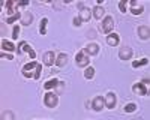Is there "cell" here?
<instances>
[{"label": "cell", "mask_w": 150, "mask_h": 120, "mask_svg": "<svg viewBox=\"0 0 150 120\" xmlns=\"http://www.w3.org/2000/svg\"><path fill=\"white\" fill-rule=\"evenodd\" d=\"M59 102V96L57 93H53V92H47L44 95V104L48 107V108H54Z\"/></svg>", "instance_id": "7a4b0ae2"}, {"label": "cell", "mask_w": 150, "mask_h": 120, "mask_svg": "<svg viewBox=\"0 0 150 120\" xmlns=\"http://www.w3.org/2000/svg\"><path fill=\"white\" fill-rule=\"evenodd\" d=\"M119 42H120V36H119L117 33H112V32H111V33L107 36V44H108V45H111V47H117Z\"/></svg>", "instance_id": "9c48e42d"}, {"label": "cell", "mask_w": 150, "mask_h": 120, "mask_svg": "<svg viewBox=\"0 0 150 120\" xmlns=\"http://www.w3.org/2000/svg\"><path fill=\"white\" fill-rule=\"evenodd\" d=\"M21 15H23V12H17L15 15H12V17H8V18H6V23H8V24H12V23H15L17 20H21Z\"/></svg>", "instance_id": "d4e9b609"}, {"label": "cell", "mask_w": 150, "mask_h": 120, "mask_svg": "<svg viewBox=\"0 0 150 120\" xmlns=\"http://www.w3.org/2000/svg\"><path fill=\"white\" fill-rule=\"evenodd\" d=\"M125 113H134L135 110H137V104H134V102H131V104H126L125 105Z\"/></svg>", "instance_id": "484cf974"}, {"label": "cell", "mask_w": 150, "mask_h": 120, "mask_svg": "<svg viewBox=\"0 0 150 120\" xmlns=\"http://www.w3.org/2000/svg\"><path fill=\"white\" fill-rule=\"evenodd\" d=\"M119 57L122 60H129L132 57V50L129 47H125V48H120V51H119Z\"/></svg>", "instance_id": "30bf717a"}, {"label": "cell", "mask_w": 150, "mask_h": 120, "mask_svg": "<svg viewBox=\"0 0 150 120\" xmlns=\"http://www.w3.org/2000/svg\"><path fill=\"white\" fill-rule=\"evenodd\" d=\"M0 57L5 59V60H12V59H14V57H12V54H6V53H3V51H2V54H0Z\"/></svg>", "instance_id": "4dcf8cb0"}, {"label": "cell", "mask_w": 150, "mask_h": 120, "mask_svg": "<svg viewBox=\"0 0 150 120\" xmlns=\"http://www.w3.org/2000/svg\"><path fill=\"white\" fill-rule=\"evenodd\" d=\"M81 23H83V20L80 18V15L74 18V26H75V27H80V26H81Z\"/></svg>", "instance_id": "f546056e"}, {"label": "cell", "mask_w": 150, "mask_h": 120, "mask_svg": "<svg viewBox=\"0 0 150 120\" xmlns=\"http://www.w3.org/2000/svg\"><path fill=\"white\" fill-rule=\"evenodd\" d=\"M90 105H92V108L95 111H101V110H104V107H105V104H104V98L102 96H96V98H93V101L90 102Z\"/></svg>", "instance_id": "8992f818"}, {"label": "cell", "mask_w": 150, "mask_h": 120, "mask_svg": "<svg viewBox=\"0 0 150 120\" xmlns=\"http://www.w3.org/2000/svg\"><path fill=\"white\" fill-rule=\"evenodd\" d=\"M112 27H114V20H112V17H105L104 21H102V32L110 35L112 32Z\"/></svg>", "instance_id": "277c9868"}, {"label": "cell", "mask_w": 150, "mask_h": 120, "mask_svg": "<svg viewBox=\"0 0 150 120\" xmlns=\"http://www.w3.org/2000/svg\"><path fill=\"white\" fill-rule=\"evenodd\" d=\"M92 15H93L96 20L102 18V17L105 15V9H104L102 6H99V5H98V6H95V8H93V11H92Z\"/></svg>", "instance_id": "5bb4252c"}, {"label": "cell", "mask_w": 150, "mask_h": 120, "mask_svg": "<svg viewBox=\"0 0 150 120\" xmlns=\"http://www.w3.org/2000/svg\"><path fill=\"white\" fill-rule=\"evenodd\" d=\"M23 51H26V53L30 56V59H35V57H36V53L33 51V48H32L26 41H24V44H23Z\"/></svg>", "instance_id": "d6986e66"}, {"label": "cell", "mask_w": 150, "mask_h": 120, "mask_svg": "<svg viewBox=\"0 0 150 120\" xmlns=\"http://www.w3.org/2000/svg\"><path fill=\"white\" fill-rule=\"evenodd\" d=\"M146 65H149V59L147 57H143L140 60H134V62H132L134 68H141V66H146Z\"/></svg>", "instance_id": "ffe728a7"}, {"label": "cell", "mask_w": 150, "mask_h": 120, "mask_svg": "<svg viewBox=\"0 0 150 120\" xmlns=\"http://www.w3.org/2000/svg\"><path fill=\"white\" fill-rule=\"evenodd\" d=\"M84 51L89 54V56H96L99 53V45L98 44H89V45L84 48Z\"/></svg>", "instance_id": "4fadbf2b"}, {"label": "cell", "mask_w": 150, "mask_h": 120, "mask_svg": "<svg viewBox=\"0 0 150 120\" xmlns=\"http://www.w3.org/2000/svg\"><path fill=\"white\" fill-rule=\"evenodd\" d=\"M23 44H24V41H21V42L18 44V47H17V53H18V54L24 53V51H23Z\"/></svg>", "instance_id": "1f68e13d"}, {"label": "cell", "mask_w": 150, "mask_h": 120, "mask_svg": "<svg viewBox=\"0 0 150 120\" xmlns=\"http://www.w3.org/2000/svg\"><path fill=\"white\" fill-rule=\"evenodd\" d=\"M150 30H149V26H140L138 27V36L143 39V41H147L150 38Z\"/></svg>", "instance_id": "7c38bea8"}, {"label": "cell", "mask_w": 150, "mask_h": 120, "mask_svg": "<svg viewBox=\"0 0 150 120\" xmlns=\"http://www.w3.org/2000/svg\"><path fill=\"white\" fill-rule=\"evenodd\" d=\"M135 5H138V2H135V0H132V2H131V6H135Z\"/></svg>", "instance_id": "836d02e7"}, {"label": "cell", "mask_w": 150, "mask_h": 120, "mask_svg": "<svg viewBox=\"0 0 150 120\" xmlns=\"http://www.w3.org/2000/svg\"><path fill=\"white\" fill-rule=\"evenodd\" d=\"M57 84H59V80L57 78H51V80H48L45 84H44V87L47 90H51V89H56L57 87Z\"/></svg>", "instance_id": "ac0fdd59"}, {"label": "cell", "mask_w": 150, "mask_h": 120, "mask_svg": "<svg viewBox=\"0 0 150 120\" xmlns=\"http://www.w3.org/2000/svg\"><path fill=\"white\" fill-rule=\"evenodd\" d=\"M42 60H44V65H47V66H53V65H56V56H54L53 51H47V53L44 54Z\"/></svg>", "instance_id": "52a82bcc"}, {"label": "cell", "mask_w": 150, "mask_h": 120, "mask_svg": "<svg viewBox=\"0 0 150 120\" xmlns=\"http://www.w3.org/2000/svg\"><path fill=\"white\" fill-rule=\"evenodd\" d=\"M75 62H77V66H80V68H87L89 66V63H90L89 54L84 51V48L77 53V56H75Z\"/></svg>", "instance_id": "6da1fadb"}, {"label": "cell", "mask_w": 150, "mask_h": 120, "mask_svg": "<svg viewBox=\"0 0 150 120\" xmlns=\"http://www.w3.org/2000/svg\"><path fill=\"white\" fill-rule=\"evenodd\" d=\"M93 77H95V68L87 66L86 71H84V78H86V80H92Z\"/></svg>", "instance_id": "44dd1931"}, {"label": "cell", "mask_w": 150, "mask_h": 120, "mask_svg": "<svg viewBox=\"0 0 150 120\" xmlns=\"http://www.w3.org/2000/svg\"><path fill=\"white\" fill-rule=\"evenodd\" d=\"M143 11H144V8H143V5H140V3L131 8V12H132L134 15H141V14H143Z\"/></svg>", "instance_id": "603a6c76"}, {"label": "cell", "mask_w": 150, "mask_h": 120, "mask_svg": "<svg viewBox=\"0 0 150 120\" xmlns=\"http://www.w3.org/2000/svg\"><path fill=\"white\" fill-rule=\"evenodd\" d=\"M141 83H143V84H146V86H149V78H144Z\"/></svg>", "instance_id": "d6a6232c"}, {"label": "cell", "mask_w": 150, "mask_h": 120, "mask_svg": "<svg viewBox=\"0 0 150 120\" xmlns=\"http://www.w3.org/2000/svg\"><path fill=\"white\" fill-rule=\"evenodd\" d=\"M119 9L123 12V14H125V12H126V2H125V0H122V2H119Z\"/></svg>", "instance_id": "f1b7e54d"}, {"label": "cell", "mask_w": 150, "mask_h": 120, "mask_svg": "<svg viewBox=\"0 0 150 120\" xmlns=\"http://www.w3.org/2000/svg\"><path fill=\"white\" fill-rule=\"evenodd\" d=\"M2 48H3V51H9V53H12V51H15V44H14V42H11V41L3 39V41H2Z\"/></svg>", "instance_id": "2e32d148"}, {"label": "cell", "mask_w": 150, "mask_h": 120, "mask_svg": "<svg viewBox=\"0 0 150 120\" xmlns=\"http://www.w3.org/2000/svg\"><path fill=\"white\" fill-rule=\"evenodd\" d=\"M116 102H117L116 93H112V92L107 93V96L104 98V104H105V107L108 108V110H112V108L116 107Z\"/></svg>", "instance_id": "3957f363"}, {"label": "cell", "mask_w": 150, "mask_h": 120, "mask_svg": "<svg viewBox=\"0 0 150 120\" xmlns=\"http://www.w3.org/2000/svg\"><path fill=\"white\" fill-rule=\"evenodd\" d=\"M47 24H48V20L47 18H42L41 20V24H39V33L44 36L47 35Z\"/></svg>", "instance_id": "7402d4cb"}, {"label": "cell", "mask_w": 150, "mask_h": 120, "mask_svg": "<svg viewBox=\"0 0 150 120\" xmlns=\"http://www.w3.org/2000/svg\"><path fill=\"white\" fill-rule=\"evenodd\" d=\"M36 66H38L36 60H33V62H30V63H27V65H24V66H23V74H24V72H30V71L35 69Z\"/></svg>", "instance_id": "cb8c5ba5"}, {"label": "cell", "mask_w": 150, "mask_h": 120, "mask_svg": "<svg viewBox=\"0 0 150 120\" xmlns=\"http://www.w3.org/2000/svg\"><path fill=\"white\" fill-rule=\"evenodd\" d=\"M18 35H20V26L17 24V26L14 27V30H12V38L17 39V38H18Z\"/></svg>", "instance_id": "83f0119b"}, {"label": "cell", "mask_w": 150, "mask_h": 120, "mask_svg": "<svg viewBox=\"0 0 150 120\" xmlns=\"http://www.w3.org/2000/svg\"><path fill=\"white\" fill-rule=\"evenodd\" d=\"M32 21H33V15L30 14V12H23V15H21V20H20V23L23 24V26H30L32 24Z\"/></svg>", "instance_id": "8fae6325"}, {"label": "cell", "mask_w": 150, "mask_h": 120, "mask_svg": "<svg viewBox=\"0 0 150 120\" xmlns=\"http://www.w3.org/2000/svg\"><path fill=\"white\" fill-rule=\"evenodd\" d=\"M132 90H134V93L140 95V96H146V95H149V86H146V84H143V83H137V84H134V86H132Z\"/></svg>", "instance_id": "5b68a950"}, {"label": "cell", "mask_w": 150, "mask_h": 120, "mask_svg": "<svg viewBox=\"0 0 150 120\" xmlns=\"http://www.w3.org/2000/svg\"><path fill=\"white\" fill-rule=\"evenodd\" d=\"M66 62H68V56H66L65 53H60V54L56 57V66H59V68L65 66Z\"/></svg>", "instance_id": "9a60e30c"}, {"label": "cell", "mask_w": 150, "mask_h": 120, "mask_svg": "<svg viewBox=\"0 0 150 120\" xmlns=\"http://www.w3.org/2000/svg\"><path fill=\"white\" fill-rule=\"evenodd\" d=\"M90 17H92V11H90L89 8H83V9H80V18H81L83 21H89Z\"/></svg>", "instance_id": "e0dca14e"}, {"label": "cell", "mask_w": 150, "mask_h": 120, "mask_svg": "<svg viewBox=\"0 0 150 120\" xmlns=\"http://www.w3.org/2000/svg\"><path fill=\"white\" fill-rule=\"evenodd\" d=\"M41 72H42V65H39V63H38V66L35 68V74H33V78H35V80H39V77H41Z\"/></svg>", "instance_id": "4316f807"}, {"label": "cell", "mask_w": 150, "mask_h": 120, "mask_svg": "<svg viewBox=\"0 0 150 120\" xmlns=\"http://www.w3.org/2000/svg\"><path fill=\"white\" fill-rule=\"evenodd\" d=\"M6 14L9 15V17H12V15H15L17 12H20L18 11V8H17V3L14 2V0H9V2H6Z\"/></svg>", "instance_id": "ba28073f"}]
</instances>
